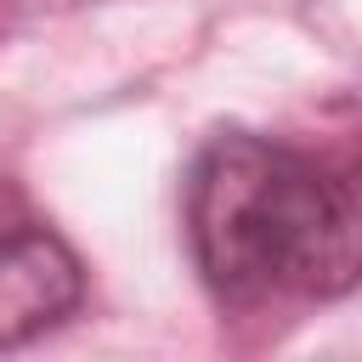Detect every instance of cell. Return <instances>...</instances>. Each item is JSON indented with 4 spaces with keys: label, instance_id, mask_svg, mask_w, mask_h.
<instances>
[{
    "label": "cell",
    "instance_id": "1",
    "mask_svg": "<svg viewBox=\"0 0 362 362\" xmlns=\"http://www.w3.org/2000/svg\"><path fill=\"white\" fill-rule=\"evenodd\" d=\"M187 249L221 305L339 300L362 288V153L215 130L187 164Z\"/></svg>",
    "mask_w": 362,
    "mask_h": 362
},
{
    "label": "cell",
    "instance_id": "2",
    "mask_svg": "<svg viewBox=\"0 0 362 362\" xmlns=\"http://www.w3.org/2000/svg\"><path fill=\"white\" fill-rule=\"evenodd\" d=\"M85 300V266L68 238L40 221L11 187H0V351L28 345L74 317Z\"/></svg>",
    "mask_w": 362,
    "mask_h": 362
}]
</instances>
